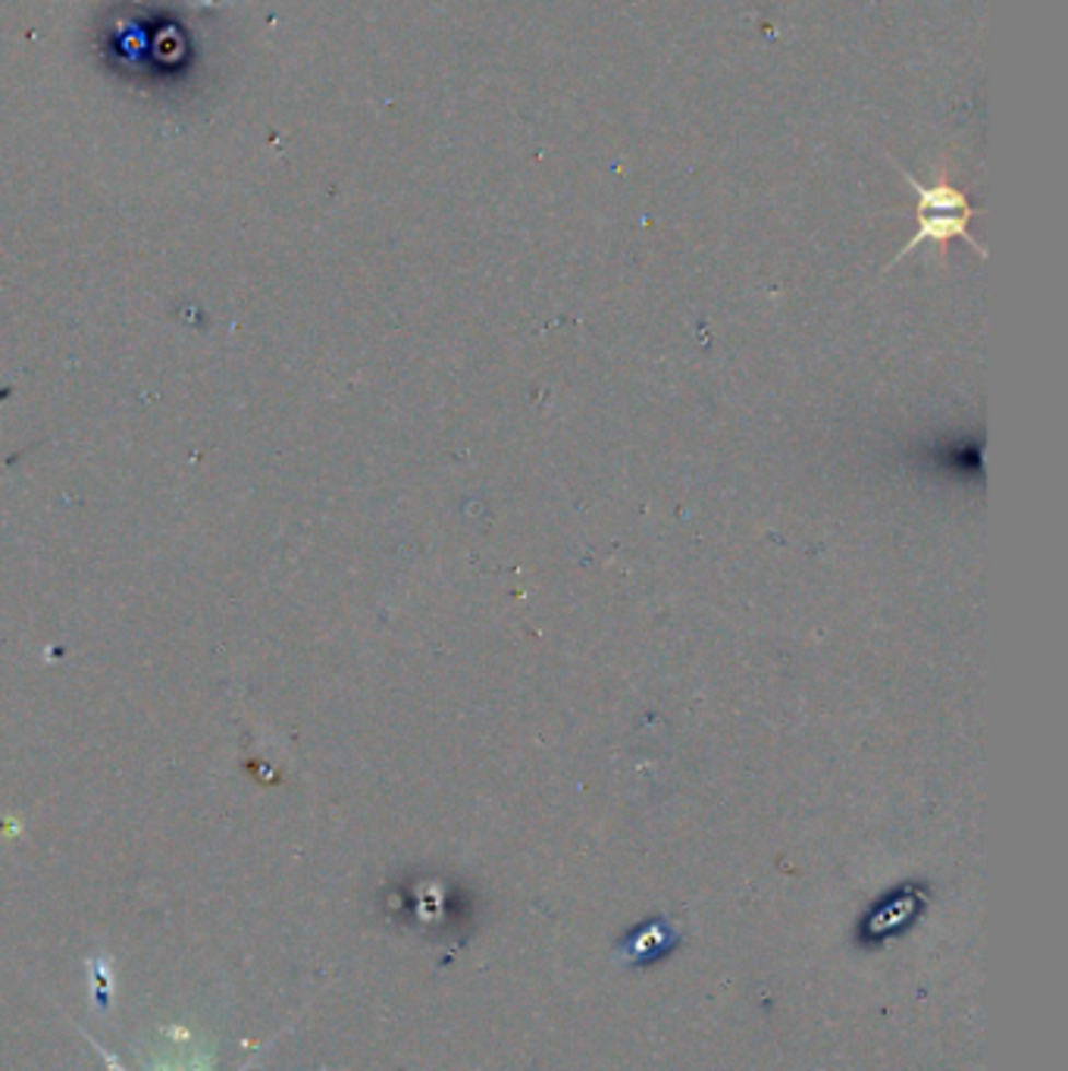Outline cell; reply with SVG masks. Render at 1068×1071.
Wrapping results in <instances>:
<instances>
[{
    "label": "cell",
    "instance_id": "obj_1",
    "mask_svg": "<svg viewBox=\"0 0 1068 1071\" xmlns=\"http://www.w3.org/2000/svg\"><path fill=\"white\" fill-rule=\"evenodd\" d=\"M975 213H977L975 208H969V210L918 208V233L908 238V245L903 248V251H900V255H896V260H903L908 251H915V248H918V245H925V242L947 245L950 238H965L972 248H977V251L984 255V248H981L975 238H972V233H969V220H972ZM896 260H893V263H896Z\"/></svg>",
    "mask_w": 1068,
    "mask_h": 1071
}]
</instances>
